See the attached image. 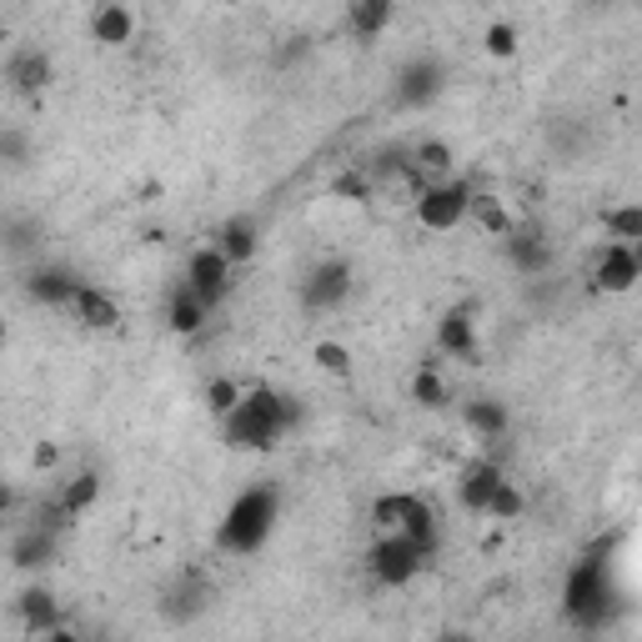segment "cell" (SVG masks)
I'll return each mask as SVG.
<instances>
[{
    "instance_id": "cell-19",
    "label": "cell",
    "mask_w": 642,
    "mask_h": 642,
    "mask_svg": "<svg viewBox=\"0 0 642 642\" xmlns=\"http://www.w3.org/2000/svg\"><path fill=\"white\" fill-rule=\"evenodd\" d=\"M392 15H396V11L387 5V0H356L352 11H347V21H352V30H356L362 40H372L381 26H392Z\"/></svg>"
},
{
    "instance_id": "cell-22",
    "label": "cell",
    "mask_w": 642,
    "mask_h": 642,
    "mask_svg": "<svg viewBox=\"0 0 642 642\" xmlns=\"http://www.w3.org/2000/svg\"><path fill=\"white\" fill-rule=\"evenodd\" d=\"M80 281H71L66 272H40L36 281H30V291H36L40 302H55V306H71V291H76Z\"/></svg>"
},
{
    "instance_id": "cell-10",
    "label": "cell",
    "mask_w": 642,
    "mask_h": 642,
    "mask_svg": "<svg viewBox=\"0 0 642 642\" xmlns=\"http://www.w3.org/2000/svg\"><path fill=\"white\" fill-rule=\"evenodd\" d=\"M467 222H473L477 231H487V237H512V231H517L507 201L492 197V191H473V197H467Z\"/></svg>"
},
{
    "instance_id": "cell-14",
    "label": "cell",
    "mask_w": 642,
    "mask_h": 642,
    "mask_svg": "<svg viewBox=\"0 0 642 642\" xmlns=\"http://www.w3.org/2000/svg\"><path fill=\"white\" fill-rule=\"evenodd\" d=\"M216 251H222L231 266H237V262H251V256H256V222H251V216H237V222H226V226H222V237H216Z\"/></svg>"
},
{
    "instance_id": "cell-4",
    "label": "cell",
    "mask_w": 642,
    "mask_h": 642,
    "mask_svg": "<svg viewBox=\"0 0 642 642\" xmlns=\"http://www.w3.org/2000/svg\"><path fill=\"white\" fill-rule=\"evenodd\" d=\"M467 197H473V191L462 181H442V186H427L412 211H417V222L427 226V231H452V226L467 222Z\"/></svg>"
},
{
    "instance_id": "cell-8",
    "label": "cell",
    "mask_w": 642,
    "mask_h": 642,
    "mask_svg": "<svg viewBox=\"0 0 642 642\" xmlns=\"http://www.w3.org/2000/svg\"><path fill=\"white\" fill-rule=\"evenodd\" d=\"M71 312L86 331H116L121 327V302L101 287H76L71 291Z\"/></svg>"
},
{
    "instance_id": "cell-9",
    "label": "cell",
    "mask_w": 642,
    "mask_h": 642,
    "mask_svg": "<svg viewBox=\"0 0 642 642\" xmlns=\"http://www.w3.org/2000/svg\"><path fill=\"white\" fill-rule=\"evenodd\" d=\"M502 482H507V477H502L498 462H477V467H467V477H462V507L473 512V517H487V502L498 498Z\"/></svg>"
},
{
    "instance_id": "cell-6",
    "label": "cell",
    "mask_w": 642,
    "mask_h": 642,
    "mask_svg": "<svg viewBox=\"0 0 642 642\" xmlns=\"http://www.w3.org/2000/svg\"><path fill=\"white\" fill-rule=\"evenodd\" d=\"M638 276H642V256L638 247H613L607 241L603 251H597V266H592V281L603 291H613V297H622V291L638 287Z\"/></svg>"
},
{
    "instance_id": "cell-27",
    "label": "cell",
    "mask_w": 642,
    "mask_h": 642,
    "mask_svg": "<svg viewBox=\"0 0 642 642\" xmlns=\"http://www.w3.org/2000/svg\"><path fill=\"white\" fill-rule=\"evenodd\" d=\"M331 191H337V197H356V201H367V197H372V181L352 171V176H341V181L331 186Z\"/></svg>"
},
{
    "instance_id": "cell-1",
    "label": "cell",
    "mask_w": 642,
    "mask_h": 642,
    "mask_svg": "<svg viewBox=\"0 0 642 642\" xmlns=\"http://www.w3.org/2000/svg\"><path fill=\"white\" fill-rule=\"evenodd\" d=\"M287 432V396H276L272 387H247L241 406L226 417V437L247 452H262Z\"/></svg>"
},
{
    "instance_id": "cell-15",
    "label": "cell",
    "mask_w": 642,
    "mask_h": 642,
    "mask_svg": "<svg viewBox=\"0 0 642 642\" xmlns=\"http://www.w3.org/2000/svg\"><path fill=\"white\" fill-rule=\"evenodd\" d=\"M206 312H211V306L201 302L197 291L176 287V297H171V312H166V322H171V331H181V337H191V331H201V322H206Z\"/></svg>"
},
{
    "instance_id": "cell-20",
    "label": "cell",
    "mask_w": 642,
    "mask_h": 642,
    "mask_svg": "<svg viewBox=\"0 0 642 642\" xmlns=\"http://www.w3.org/2000/svg\"><path fill=\"white\" fill-rule=\"evenodd\" d=\"M412 402L417 406H442L446 402V377L437 372V362H421V372L412 377Z\"/></svg>"
},
{
    "instance_id": "cell-21",
    "label": "cell",
    "mask_w": 642,
    "mask_h": 642,
    "mask_svg": "<svg viewBox=\"0 0 642 642\" xmlns=\"http://www.w3.org/2000/svg\"><path fill=\"white\" fill-rule=\"evenodd\" d=\"M241 392H247L241 381H231V377H216V381H211V387H206V412H211V417H216V421H226V417H231V412H237V406H241Z\"/></svg>"
},
{
    "instance_id": "cell-2",
    "label": "cell",
    "mask_w": 642,
    "mask_h": 642,
    "mask_svg": "<svg viewBox=\"0 0 642 642\" xmlns=\"http://www.w3.org/2000/svg\"><path fill=\"white\" fill-rule=\"evenodd\" d=\"M272 523H276V498H272V492H247V498L231 507V517H226L222 547H226V552H251V547H262L266 532H272Z\"/></svg>"
},
{
    "instance_id": "cell-17",
    "label": "cell",
    "mask_w": 642,
    "mask_h": 642,
    "mask_svg": "<svg viewBox=\"0 0 642 642\" xmlns=\"http://www.w3.org/2000/svg\"><path fill=\"white\" fill-rule=\"evenodd\" d=\"M21 622H26V632H40V638L61 628V607H55L51 592H26L21 597Z\"/></svg>"
},
{
    "instance_id": "cell-26",
    "label": "cell",
    "mask_w": 642,
    "mask_h": 642,
    "mask_svg": "<svg viewBox=\"0 0 642 642\" xmlns=\"http://www.w3.org/2000/svg\"><path fill=\"white\" fill-rule=\"evenodd\" d=\"M482 51L498 55V61H512V55H517V30H512L507 21H492V26L482 30Z\"/></svg>"
},
{
    "instance_id": "cell-18",
    "label": "cell",
    "mask_w": 642,
    "mask_h": 642,
    "mask_svg": "<svg viewBox=\"0 0 642 642\" xmlns=\"http://www.w3.org/2000/svg\"><path fill=\"white\" fill-rule=\"evenodd\" d=\"M101 498V477L96 473H80V477H71L66 487H61V498H55V507L66 512V523H76L80 512L91 507V502Z\"/></svg>"
},
{
    "instance_id": "cell-5",
    "label": "cell",
    "mask_w": 642,
    "mask_h": 642,
    "mask_svg": "<svg viewBox=\"0 0 642 642\" xmlns=\"http://www.w3.org/2000/svg\"><path fill=\"white\" fill-rule=\"evenodd\" d=\"M231 272H237V266L226 262L222 251H216V247H201L197 256L186 262V281H181V287H186V291H197L201 302L211 306V302H222L226 291H231Z\"/></svg>"
},
{
    "instance_id": "cell-7",
    "label": "cell",
    "mask_w": 642,
    "mask_h": 642,
    "mask_svg": "<svg viewBox=\"0 0 642 642\" xmlns=\"http://www.w3.org/2000/svg\"><path fill=\"white\" fill-rule=\"evenodd\" d=\"M567 617L572 622H597L603 617V567L582 563L572 577H567Z\"/></svg>"
},
{
    "instance_id": "cell-30",
    "label": "cell",
    "mask_w": 642,
    "mask_h": 642,
    "mask_svg": "<svg viewBox=\"0 0 642 642\" xmlns=\"http://www.w3.org/2000/svg\"><path fill=\"white\" fill-rule=\"evenodd\" d=\"M5 507H11V487L0 482V517H5Z\"/></svg>"
},
{
    "instance_id": "cell-25",
    "label": "cell",
    "mask_w": 642,
    "mask_h": 642,
    "mask_svg": "<svg viewBox=\"0 0 642 642\" xmlns=\"http://www.w3.org/2000/svg\"><path fill=\"white\" fill-rule=\"evenodd\" d=\"M316 367L327 372V377H352V352L341 347V341H316Z\"/></svg>"
},
{
    "instance_id": "cell-29",
    "label": "cell",
    "mask_w": 642,
    "mask_h": 642,
    "mask_svg": "<svg viewBox=\"0 0 642 642\" xmlns=\"http://www.w3.org/2000/svg\"><path fill=\"white\" fill-rule=\"evenodd\" d=\"M40 642H80V638H76V632H66V628H55V632H46Z\"/></svg>"
},
{
    "instance_id": "cell-12",
    "label": "cell",
    "mask_w": 642,
    "mask_h": 642,
    "mask_svg": "<svg viewBox=\"0 0 642 642\" xmlns=\"http://www.w3.org/2000/svg\"><path fill=\"white\" fill-rule=\"evenodd\" d=\"M347 266L341 262H327V266H316V276L306 281V306H337L347 291H352V281H347Z\"/></svg>"
},
{
    "instance_id": "cell-23",
    "label": "cell",
    "mask_w": 642,
    "mask_h": 642,
    "mask_svg": "<svg viewBox=\"0 0 642 642\" xmlns=\"http://www.w3.org/2000/svg\"><path fill=\"white\" fill-rule=\"evenodd\" d=\"M46 76H51V61H46L40 51H26L11 66V80L21 86V91H36V86H46Z\"/></svg>"
},
{
    "instance_id": "cell-13",
    "label": "cell",
    "mask_w": 642,
    "mask_h": 642,
    "mask_svg": "<svg viewBox=\"0 0 642 642\" xmlns=\"http://www.w3.org/2000/svg\"><path fill=\"white\" fill-rule=\"evenodd\" d=\"M437 347H442V356H477V322L467 312L442 316V327H437Z\"/></svg>"
},
{
    "instance_id": "cell-28",
    "label": "cell",
    "mask_w": 642,
    "mask_h": 642,
    "mask_svg": "<svg viewBox=\"0 0 642 642\" xmlns=\"http://www.w3.org/2000/svg\"><path fill=\"white\" fill-rule=\"evenodd\" d=\"M36 467H55V446H51V442L36 446Z\"/></svg>"
},
{
    "instance_id": "cell-24",
    "label": "cell",
    "mask_w": 642,
    "mask_h": 642,
    "mask_svg": "<svg viewBox=\"0 0 642 642\" xmlns=\"http://www.w3.org/2000/svg\"><path fill=\"white\" fill-rule=\"evenodd\" d=\"M523 487L517 482H502L498 487V498L487 502V517H492V523H517V517H523Z\"/></svg>"
},
{
    "instance_id": "cell-16",
    "label": "cell",
    "mask_w": 642,
    "mask_h": 642,
    "mask_svg": "<svg viewBox=\"0 0 642 642\" xmlns=\"http://www.w3.org/2000/svg\"><path fill=\"white\" fill-rule=\"evenodd\" d=\"M603 231H607V241L613 247H638L642 241V206H613V211H603Z\"/></svg>"
},
{
    "instance_id": "cell-11",
    "label": "cell",
    "mask_w": 642,
    "mask_h": 642,
    "mask_svg": "<svg viewBox=\"0 0 642 642\" xmlns=\"http://www.w3.org/2000/svg\"><path fill=\"white\" fill-rule=\"evenodd\" d=\"M91 36L101 46H126L136 36V15L126 5H91Z\"/></svg>"
},
{
    "instance_id": "cell-3",
    "label": "cell",
    "mask_w": 642,
    "mask_h": 642,
    "mask_svg": "<svg viewBox=\"0 0 642 642\" xmlns=\"http://www.w3.org/2000/svg\"><path fill=\"white\" fill-rule=\"evenodd\" d=\"M372 577L377 582H387V588H402V582H412V577L427 567V552L417 547V542L406 538H377V547H372Z\"/></svg>"
}]
</instances>
